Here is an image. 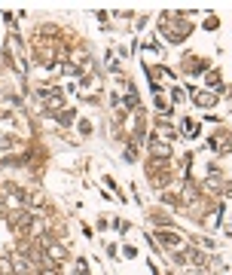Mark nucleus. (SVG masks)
<instances>
[{
  "label": "nucleus",
  "mask_w": 232,
  "mask_h": 275,
  "mask_svg": "<svg viewBox=\"0 0 232 275\" xmlns=\"http://www.w3.org/2000/svg\"><path fill=\"white\" fill-rule=\"evenodd\" d=\"M37 275H58V272H55V269H40Z\"/></svg>",
  "instance_id": "obj_9"
},
{
  "label": "nucleus",
  "mask_w": 232,
  "mask_h": 275,
  "mask_svg": "<svg viewBox=\"0 0 232 275\" xmlns=\"http://www.w3.org/2000/svg\"><path fill=\"white\" fill-rule=\"evenodd\" d=\"M159 239H162V245H171V248H174V245H180V239H177L174 232H159Z\"/></svg>",
  "instance_id": "obj_6"
},
{
  "label": "nucleus",
  "mask_w": 232,
  "mask_h": 275,
  "mask_svg": "<svg viewBox=\"0 0 232 275\" xmlns=\"http://www.w3.org/2000/svg\"><path fill=\"white\" fill-rule=\"evenodd\" d=\"M55 116H58V122H61V126H71V122H74V110L67 107V110H61V113H55Z\"/></svg>",
  "instance_id": "obj_4"
},
{
  "label": "nucleus",
  "mask_w": 232,
  "mask_h": 275,
  "mask_svg": "<svg viewBox=\"0 0 232 275\" xmlns=\"http://www.w3.org/2000/svg\"><path fill=\"white\" fill-rule=\"evenodd\" d=\"M189 95L199 101V107H211V104H214V95H211V92H189Z\"/></svg>",
  "instance_id": "obj_2"
},
{
  "label": "nucleus",
  "mask_w": 232,
  "mask_h": 275,
  "mask_svg": "<svg viewBox=\"0 0 232 275\" xmlns=\"http://www.w3.org/2000/svg\"><path fill=\"white\" fill-rule=\"evenodd\" d=\"M9 147H16V141L12 138H0V150H9Z\"/></svg>",
  "instance_id": "obj_8"
},
{
  "label": "nucleus",
  "mask_w": 232,
  "mask_h": 275,
  "mask_svg": "<svg viewBox=\"0 0 232 275\" xmlns=\"http://www.w3.org/2000/svg\"><path fill=\"white\" fill-rule=\"evenodd\" d=\"M28 205H34V208H43V205H46V199L40 196V192H28Z\"/></svg>",
  "instance_id": "obj_5"
},
{
  "label": "nucleus",
  "mask_w": 232,
  "mask_h": 275,
  "mask_svg": "<svg viewBox=\"0 0 232 275\" xmlns=\"http://www.w3.org/2000/svg\"><path fill=\"white\" fill-rule=\"evenodd\" d=\"M208 86H211V89H220V74H217V71L208 74Z\"/></svg>",
  "instance_id": "obj_7"
},
{
  "label": "nucleus",
  "mask_w": 232,
  "mask_h": 275,
  "mask_svg": "<svg viewBox=\"0 0 232 275\" xmlns=\"http://www.w3.org/2000/svg\"><path fill=\"white\" fill-rule=\"evenodd\" d=\"M193 31V28H189L180 16H177V12H168V16H162V37H168L171 43H180V40Z\"/></svg>",
  "instance_id": "obj_1"
},
{
  "label": "nucleus",
  "mask_w": 232,
  "mask_h": 275,
  "mask_svg": "<svg viewBox=\"0 0 232 275\" xmlns=\"http://www.w3.org/2000/svg\"><path fill=\"white\" fill-rule=\"evenodd\" d=\"M0 275H16V266H12V257H0Z\"/></svg>",
  "instance_id": "obj_3"
}]
</instances>
